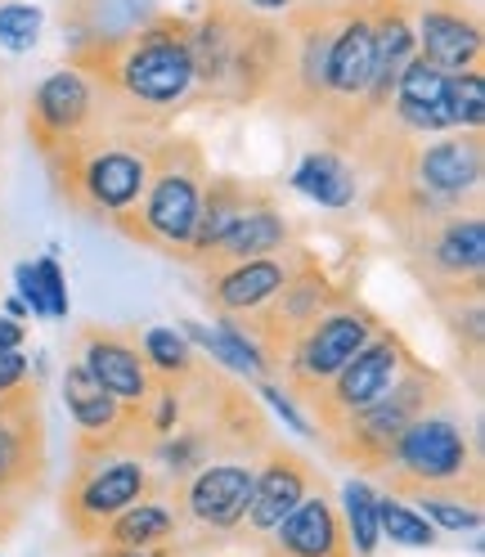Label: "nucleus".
Instances as JSON below:
<instances>
[{"instance_id":"72a5a7b5","label":"nucleus","mask_w":485,"mask_h":557,"mask_svg":"<svg viewBox=\"0 0 485 557\" xmlns=\"http://www.w3.org/2000/svg\"><path fill=\"white\" fill-rule=\"evenodd\" d=\"M41 27H46L41 5H27V0H0V50H10V54L37 50Z\"/></svg>"},{"instance_id":"dca6fc26","label":"nucleus","mask_w":485,"mask_h":557,"mask_svg":"<svg viewBox=\"0 0 485 557\" xmlns=\"http://www.w3.org/2000/svg\"><path fill=\"white\" fill-rule=\"evenodd\" d=\"M252 476H257L252 463H238V459L212 463L207 459L185 481H176L185 517L207 531H238L242 517H248V504H252Z\"/></svg>"},{"instance_id":"f03ea898","label":"nucleus","mask_w":485,"mask_h":557,"mask_svg":"<svg viewBox=\"0 0 485 557\" xmlns=\"http://www.w3.org/2000/svg\"><path fill=\"white\" fill-rule=\"evenodd\" d=\"M194 90L212 103H261L274 95L284 59V27L242 0H207L189 23Z\"/></svg>"},{"instance_id":"6ab92c4d","label":"nucleus","mask_w":485,"mask_h":557,"mask_svg":"<svg viewBox=\"0 0 485 557\" xmlns=\"http://www.w3.org/2000/svg\"><path fill=\"white\" fill-rule=\"evenodd\" d=\"M257 476H252V504H248V517H242V527L252 535H270L279 521L315 491V472L301 455L284 445H265V459L252 463Z\"/></svg>"},{"instance_id":"412c9836","label":"nucleus","mask_w":485,"mask_h":557,"mask_svg":"<svg viewBox=\"0 0 485 557\" xmlns=\"http://www.w3.org/2000/svg\"><path fill=\"white\" fill-rule=\"evenodd\" d=\"M265 557H351V544H346V531H341V512L324 495V485L310 491L279 527L270 531Z\"/></svg>"},{"instance_id":"2eb2a0df","label":"nucleus","mask_w":485,"mask_h":557,"mask_svg":"<svg viewBox=\"0 0 485 557\" xmlns=\"http://www.w3.org/2000/svg\"><path fill=\"white\" fill-rule=\"evenodd\" d=\"M46 481V423H41V400L37 382L23 392V400L0 418V499L23 504L37 495Z\"/></svg>"},{"instance_id":"4be33fe9","label":"nucleus","mask_w":485,"mask_h":557,"mask_svg":"<svg viewBox=\"0 0 485 557\" xmlns=\"http://www.w3.org/2000/svg\"><path fill=\"white\" fill-rule=\"evenodd\" d=\"M293 261L297 257H252V261H234V265H216L207 274V306L216 315H252L261 310L274 293L284 288V278L293 274Z\"/></svg>"},{"instance_id":"a211bd4d","label":"nucleus","mask_w":485,"mask_h":557,"mask_svg":"<svg viewBox=\"0 0 485 557\" xmlns=\"http://www.w3.org/2000/svg\"><path fill=\"white\" fill-rule=\"evenodd\" d=\"M90 377L99 382L109 396H117L122 405H145L153 392V373L140 356V337L122 333V329H86L82 333V356H77Z\"/></svg>"},{"instance_id":"c756f323","label":"nucleus","mask_w":485,"mask_h":557,"mask_svg":"<svg viewBox=\"0 0 485 557\" xmlns=\"http://www.w3.org/2000/svg\"><path fill=\"white\" fill-rule=\"evenodd\" d=\"M341 531H346V544H351V557H373L377 544H383V531H377V491L364 476H351L341 485Z\"/></svg>"},{"instance_id":"e433bc0d","label":"nucleus","mask_w":485,"mask_h":557,"mask_svg":"<svg viewBox=\"0 0 485 557\" xmlns=\"http://www.w3.org/2000/svg\"><path fill=\"white\" fill-rule=\"evenodd\" d=\"M14 278H18V297H23V306H32V315L50 320V315H46V297H41V284H37V270H32V261H23V265L14 270Z\"/></svg>"},{"instance_id":"7c9ffc66","label":"nucleus","mask_w":485,"mask_h":557,"mask_svg":"<svg viewBox=\"0 0 485 557\" xmlns=\"http://www.w3.org/2000/svg\"><path fill=\"white\" fill-rule=\"evenodd\" d=\"M140 356H145L149 373L162 377V382H185L198 369L194 342L181 329H166V324H153V329L140 333Z\"/></svg>"},{"instance_id":"58836bf2","label":"nucleus","mask_w":485,"mask_h":557,"mask_svg":"<svg viewBox=\"0 0 485 557\" xmlns=\"http://www.w3.org/2000/svg\"><path fill=\"white\" fill-rule=\"evenodd\" d=\"M23 324L18 320H10V315H0V351H18L23 346Z\"/></svg>"},{"instance_id":"bb28decb","label":"nucleus","mask_w":485,"mask_h":557,"mask_svg":"<svg viewBox=\"0 0 485 557\" xmlns=\"http://www.w3.org/2000/svg\"><path fill=\"white\" fill-rule=\"evenodd\" d=\"M293 189L306 194L310 202L328 207V212H341V207L356 202L360 181H356V166H346L333 149H320L301 158V166L293 171Z\"/></svg>"},{"instance_id":"423d86ee","label":"nucleus","mask_w":485,"mask_h":557,"mask_svg":"<svg viewBox=\"0 0 485 557\" xmlns=\"http://www.w3.org/2000/svg\"><path fill=\"white\" fill-rule=\"evenodd\" d=\"M391 495H419V491H449V485H481V455L459 418L449 413H419L400 432L387 468L377 472Z\"/></svg>"},{"instance_id":"9b49d317","label":"nucleus","mask_w":485,"mask_h":557,"mask_svg":"<svg viewBox=\"0 0 485 557\" xmlns=\"http://www.w3.org/2000/svg\"><path fill=\"white\" fill-rule=\"evenodd\" d=\"M377 333H383V320H377V310H369L364 301L346 297L341 306H333L328 315H320L315 324H310L297 342L293 351L284 360V387L306 400L315 387H324V382L351 360L364 342H373Z\"/></svg>"},{"instance_id":"2f4dec72","label":"nucleus","mask_w":485,"mask_h":557,"mask_svg":"<svg viewBox=\"0 0 485 557\" xmlns=\"http://www.w3.org/2000/svg\"><path fill=\"white\" fill-rule=\"evenodd\" d=\"M377 531H383V540L400 544V548H432L440 544V531L432 527V521L413 508L405 495H377Z\"/></svg>"},{"instance_id":"9d476101","label":"nucleus","mask_w":485,"mask_h":557,"mask_svg":"<svg viewBox=\"0 0 485 557\" xmlns=\"http://www.w3.org/2000/svg\"><path fill=\"white\" fill-rule=\"evenodd\" d=\"M337 10L328 0H310V5H288L284 10V59L279 77H274V95L288 113L315 117L320 103L328 99L324 73H328V46L337 32Z\"/></svg>"},{"instance_id":"a878e982","label":"nucleus","mask_w":485,"mask_h":557,"mask_svg":"<svg viewBox=\"0 0 485 557\" xmlns=\"http://www.w3.org/2000/svg\"><path fill=\"white\" fill-rule=\"evenodd\" d=\"M176 531H181L176 508L145 495V499H135L130 508H122L109 527H103L99 540L109 548H162V544L176 540Z\"/></svg>"},{"instance_id":"aec40b11","label":"nucleus","mask_w":485,"mask_h":557,"mask_svg":"<svg viewBox=\"0 0 485 557\" xmlns=\"http://www.w3.org/2000/svg\"><path fill=\"white\" fill-rule=\"evenodd\" d=\"M373 82V23H369V5L364 0H341L337 10V32L328 46V73H324V90L337 103H351L369 90Z\"/></svg>"},{"instance_id":"473e14b6","label":"nucleus","mask_w":485,"mask_h":557,"mask_svg":"<svg viewBox=\"0 0 485 557\" xmlns=\"http://www.w3.org/2000/svg\"><path fill=\"white\" fill-rule=\"evenodd\" d=\"M445 113L455 122V131H481V122H485V73L481 67L445 77Z\"/></svg>"},{"instance_id":"a19ab883","label":"nucleus","mask_w":485,"mask_h":557,"mask_svg":"<svg viewBox=\"0 0 485 557\" xmlns=\"http://www.w3.org/2000/svg\"><path fill=\"white\" fill-rule=\"evenodd\" d=\"M27 387H32V382H23V387H14V392H0V418H5V413L23 400V392H27Z\"/></svg>"},{"instance_id":"4468645a","label":"nucleus","mask_w":485,"mask_h":557,"mask_svg":"<svg viewBox=\"0 0 485 557\" xmlns=\"http://www.w3.org/2000/svg\"><path fill=\"white\" fill-rule=\"evenodd\" d=\"M413 37L440 73H468L485 59V27L472 0H413Z\"/></svg>"},{"instance_id":"ea45409f","label":"nucleus","mask_w":485,"mask_h":557,"mask_svg":"<svg viewBox=\"0 0 485 557\" xmlns=\"http://www.w3.org/2000/svg\"><path fill=\"white\" fill-rule=\"evenodd\" d=\"M242 5L257 10V14H284V10L293 5V0H242Z\"/></svg>"},{"instance_id":"79ce46f5","label":"nucleus","mask_w":485,"mask_h":557,"mask_svg":"<svg viewBox=\"0 0 485 557\" xmlns=\"http://www.w3.org/2000/svg\"><path fill=\"white\" fill-rule=\"evenodd\" d=\"M99 557H162L158 548H103Z\"/></svg>"},{"instance_id":"f8f14e48","label":"nucleus","mask_w":485,"mask_h":557,"mask_svg":"<svg viewBox=\"0 0 485 557\" xmlns=\"http://www.w3.org/2000/svg\"><path fill=\"white\" fill-rule=\"evenodd\" d=\"M409 360H413L409 342H405L400 333H391V329H383L373 342H364L360 351L324 382V387H315V392L306 396V409L315 413L320 432L333 436L351 413H360L364 405H373V400L400 377V369H405Z\"/></svg>"},{"instance_id":"37998d69","label":"nucleus","mask_w":485,"mask_h":557,"mask_svg":"<svg viewBox=\"0 0 485 557\" xmlns=\"http://www.w3.org/2000/svg\"><path fill=\"white\" fill-rule=\"evenodd\" d=\"M14 517H18V508H14V504H5V499H0V535H5V531L14 527Z\"/></svg>"},{"instance_id":"c9c22d12","label":"nucleus","mask_w":485,"mask_h":557,"mask_svg":"<svg viewBox=\"0 0 485 557\" xmlns=\"http://www.w3.org/2000/svg\"><path fill=\"white\" fill-rule=\"evenodd\" d=\"M261 400H265L274 413H279L293 432H301V436H315V432H310V418L297 409V400H293V392H288V387H274V382L265 377V382H261Z\"/></svg>"},{"instance_id":"39448f33","label":"nucleus","mask_w":485,"mask_h":557,"mask_svg":"<svg viewBox=\"0 0 485 557\" xmlns=\"http://www.w3.org/2000/svg\"><path fill=\"white\" fill-rule=\"evenodd\" d=\"M445 396H449V382H445L436 369L409 360V364L400 369V377L391 382L383 396H377L373 405H364L360 413H351V418H346V423L328 436L333 449H337V459L356 463V468H364V472H383L387 459H391V449H396V441H400V432H405L419 413L436 409Z\"/></svg>"},{"instance_id":"f3484780","label":"nucleus","mask_w":485,"mask_h":557,"mask_svg":"<svg viewBox=\"0 0 485 557\" xmlns=\"http://www.w3.org/2000/svg\"><path fill=\"white\" fill-rule=\"evenodd\" d=\"M409 176L419 181L432 198L449 202V207H476L481 202V181H485V145L481 131H463V135H445L427 149H413Z\"/></svg>"},{"instance_id":"b1692460","label":"nucleus","mask_w":485,"mask_h":557,"mask_svg":"<svg viewBox=\"0 0 485 557\" xmlns=\"http://www.w3.org/2000/svg\"><path fill=\"white\" fill-rule=\"evenodd\" d=\"M445 77L436 63H427L423 54H413L400 77H396V95H391V117L409 131V135H440L455 131L445 113Z\"/></svg>"},{"instance_id":"f704fd0d","label":"nucleus","mask_w":485,"mask_h":557,"mask_svg":"<svg viewBox=\"0 0 485 557\" xmlns=\"http://www.w3.org/2000/svg\"><path fill=\"white\" fill-rule=\"evenodd\" d=\"M32 270H37V284H41V297H46V315L50 320H67V278H63L59 261L41 257Z\"/></svg>"},{"instance_id":"6e6552de","label":"nucleus","mask_w":485,"mask_h":557,"mask_svg":"<svg viewBox=\"0 0 485 557\" xmlns=\"http://www.w3.org/2000/svg\"><path fill=\"white\" fill-rule=\"evenodd\" d=\"M346 297H351V293L337 288L333 278L320 270L315 257L297 252L293 274L284 278V288L274 293L261 310H252V315H238V329L257 342V351L265 356L270 369H284L293 342H297L310 324H315L320 315H328L333 306H341Z\"/></svg>"},{"instance_id":"ddd939ff","label":"nucleus","mask_w":485,"mask_h":557,"mask_svg":"<svg viewBox=\"0 0 485 557\" xmlns=\"http://www.w3.org/2000/svg\"><path fill=\"white\" fill-rule=\"evenodd\" d=\"M95 122H99L95 86L73 63L50 73L27 99V135H32V145H37L41 158H50L63 145H73V139L86 135Z\"/></svg>"},{"instance_id":"1a4fd4ad","label":"nucleus","mask_w":485,"mask_h":557,"mask_svg":"<svg viewBox=\"0 0 485 557\" xmlns=\"http://www.w3.org/2000/svg\"><path fill=\"white\" fill-rule=\"evenodd\" d=\"M153 491L149 459L145 455H95V459H73V476L63 485V521L77 540H99L103 527L145 499Z\"/></svg>"},{"instance_id":"5701e85b","label":"nucleus","mask_w":485,"mask_h":557,"mask_svg":"<svg viewBox=\"0 0 485 557\" xmlns=\"http://www.w3.org/2000/svg\"><path fill=\"white\" fill-rule=\"evenodd\" d=\"M293 238V225L288 216L279 212V202H274V194L265 189H252L248 207L238 212V221L225 230V238L216 243L212 252H207L198 265L216 270V265H234V261H252V257H274L284 252Z\"/></svg>"},{"instance_id":"7ed1b4c3","label":"nucleus","mask_w":485,"mask_h":557,"mask_svg":"<svg viewBox=\"0 0 485 557\" xmlns=\"http://www.w3.org/2000/svg\"><path fill=\"white\" fill-rule=\"evenodd\" d=\"M145 139H149V126H122L117 135H103V126L95 122L73 145L54 149L46 162H50L59 198H67L86 216H99V221L122 216L126 207L140 202L149 185Z\"/></svg>"},{"instance_id":"c03bdc74","label":"nucleus","mask_w":485,"mask_h":557,"mask_svg":"<svg viewBox=\"0 0 485 557\" xmlns=\"http://www.w3.org/2000/svg\"><path fill=\"white\" fill-rule=\"evenodd\" d=\"M5 310H10V320H23V315H27V306H23V297H10V301H5Z\"/></svg>"},{"instance_id":"c85d7f7f","label":"nucleus","mask_w":485,"mask_h":557,"mask_svg":"<svg viewBox=\"0 0 485 557\" xmlns=\"http://www.w3.org/2000/svg\"><path fill=\"white\" fill-rule=\"evenodd\" d=\"M419 504V512L432 521L436 531H449V535H463V531H481V485H449V491H419L409 495Z\"/></svg>"},{"instance_id":"393cba45","label":"nucleus","mask_w":485,"mask_h":557,"mask_svg":"<svg viewBox=\"0 0 485 557\" xmlns=\"http://www.w3.org/2000/svg\"><path fill=\"white\" fill-rule=\"evenodd\" d=\"M257 185L238 181V176H212L202 185V198H198V221H194V234H189V248L185 257L189 261H202L207 252L216 248V243L225 238V230L238 221V212L248 207Z\"/></svg>"},{"instance_id":"20e7f679","label":"nucleus","mask_w":485,"mask_h":557,"mask_svg":"<svg viewBox=\"0 0 485 557\" xmlns=\"http://www.w3.org/2000/svg\"><path fill=\"white\" fill-rule=\"evenodd\" d=\"M202 181H207V162L194 139H158V145H149V185L140 202L113 216V225L166 257H185L198 221Z\"/></svg>"},{"instance_id":"cd10ccee","label":"nucleus","mask_w":485,"mask_h":557,"mask_svg":"<svg viewBox=\"0 0 485 557\" xmlns=\"http://www.w3.org/2000/svg\"><path fill=\"white\" fill-rule=\"evenodd\" d=\"M181 333H185L189 342H198L202 351L212 356L216 364H225V369H234V373H242V377L265 382V377L274 373V369L265 364V356L257 351V342H252L248 333H242V329H238V320H229V315H221V324H212V329L189 320Z\"/></svg>"},{"instance_id":"0eeeda50","label":"nucleus","mask_w":485,"mask_h":557,"mask_svg":"<svg viewBox=\"0 0 485 557\" xmlns=\"http://www.w3.org/2000/svg\"><path fill=\"white\" fill-rule=\"evenodd\" d=\"M405 257L423 288L445 297H481V270H485V221L476 207H449V212L400 230Z\"/></svg>"},{"instance_id":"4c0bfd02","label":"nucleus","mask_w":485,"mask_h":557,"mask_svg":"<svg viewBox=\"0 0 485 557\" xmlns=\"http://www.w3.org/2000/svg\"><path fill=\"white\" fill-rule=\"evenodd\" d=\"M32 377V364L23 351H0V392H14Z\"/></svg>"},{"instance_id":"f257e3e1","label":"nucleus","mask_w":485,"mask_h":557,"mask_svg":"<svg viewBox=\"0 0 485 557\" xmlns=\"http://www.w3.org/2000/svg\"><path fill=\"white\" fill-rule=\"evenodd\" d=\"M73 67L90 77L95 90L117 95L126 109H135V122L153 126L149 113H171L194 95L189 18L149 14L122 37L73 46Z\"/></svg>"}]
</instances>
